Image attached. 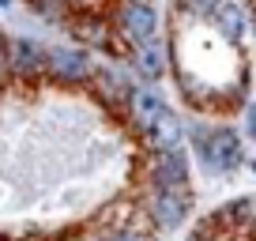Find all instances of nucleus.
I'll return each mask as SVG.
<instances>
[{
  "label": "nucleus",
  "mask_w": 256,
  "mask_h": 241,
  "mask_svg": "<svg viewBox=\"0 0 256 241\" xmlns=\"http://www.w3.org/2000/svg\"><path fill=\"white\" fill-rule=\"evenodd\" d=\"M192 151H196V162L204 166V174L211 177H226L245 162V147H241V136L226 124L218 128H196L192 132Z\"/></svg>",
  "instance_id": "nucleus-1"
},
{
  "label": "nucleus",
  "mask_w": 256,
  "mask_h": 241,
  "mask_svg": "<svg viewBox=\"0 0 256 241\" xmlns=\"http://www.w3.org/2000/svg\"><path fill=\"white\" fill-rule=\"evenodd\" d=\"M144 215L151 222V230H158V234L184 226V218L192 215V188H147Z\"/></svg>",
  "instance_id": "nucleus-2"
},
{
  "label": "nucleus",
  "mask_w": 256,
  "mask_h": 241,
  "mask_svg": "<svg viewBox=\"0 0 256 241\" xmlns=\"http://www.w3.org/2000/svg\"><path fill=\"white\" fill-rule=\"evenodd\" d=\"M113 30L128 42V46H147V42L158 38V16H154L151 4H140V0H120L117 12H113Z\"/></svg>",
  "instance_id": "nucleus-3"
},
{
  "label": "nucleus",
  "mask_w": 256,
  "mask_h": 241,
  "mask_svg": "<svg viewBox=\"0 0 256 241\" xmlns=\"http://www.w3.org/2000/svg\"><path fill=\"white\" fill-rule=\"evenodd\" d=\"M147 188H188V154L181 147L154 151L147 162Z\"/></svg>",
  "instance_id": "nucleus-4"
},
{
  "label": "nucleus",
  "mask_w": 256,
  "mask_h": 241,
  "mask_svg": "<svg viewBox=\"0 0 256 241\" xmlns=\"http://www.w3.org/2000/svg\"><path fill=\"white\" fill-rule=\"evenodd\" d=\"M46 76H53L56 83L76 87V83H87L90 76H94V68H90V60H87L83 49L53 46V49H46Z\"/></svg>",
  "instance_id": "nucleus-5"
},
{
  "label": "nucleus",
  "mask_w": 256,
  "mask_h": 241,
  "mask_svg": "<svg viewBox=\"0 0 256 241\" xmlns=\"http://www.w3.org/2000/svg\"><path fill=\"white\" fill-rule=\"evenodd\" d=\"M140 136H144V147H147L151 154H154V151H170V147H181V140H184V120L177 117L170 106H162V110L147 120L144 128H140Z\"/></svg>",
  "instance_id": "nucleus-6"
},
{
  "label": "nucleus",
  "mask_w": 256,
  "mask_h": 241,
  "mask_svg": "<svg viewBox=\"0 0 256 241\" xmlns=\"http://www.w3.org/2000/svg\"><path fill=\"white\" fill-rule=\"evenodd\" d=\"M8 60H12V76L23 83H34L46 76V49L30 38H8Z\"/></svg>",
  "instance_id": "nucleus-7"
},
{
  "label": "nucleus",
  "mask_w": 256,
  "mask_h": 241,
  "mask_svg": "<svg viewBox=\"0 0 256 241\" xmlns=\"http://www.w3.org/2000/svg\"><path fill=\"white\" fill-rule=\"evenodd\" d=\"M72 30H76V38H80L83 46H94V49H106V53H110V30L113 26L106 23L98 12H76Z\"/></svg>",
  "instance_id": "nucleus-8"
},
{
  "label": "nucleus",
  "mask_w": 256,
  "mask_h": 241,
  "mask_svg": "<svg viewBox=\"0 0 256 241\" xmlns=\"http://www.w3.org/2000/svg\"><path fill=\"white\" fill-rule=\"evenodd\" d=\"M132 68H136L147 83H158L162 76H166V46H162L158 38L147 42V46H136L132 49Z\"/></svg>",
  "instance_id": "nucleus-9"
},
{
  "label": "nucleus",
  "mask_w": 256,
  "mask_h": 241,
  "mask_svg": "<svg viewBox=\"0 0 256 241\" xmlns=\"http://www.w3.org/2000/svg\"><path fill=\"white\" fill-rule=\"evenodd\" d=\"M90 83H94V94L102 98L106 106H113V110L128 106V98H132V90H136V87H128L117 72H110V68H98V72L90 76Z\"/></svg>",
  "instance_id": "nucleus-10"
},
{
  "label": "nucleus",
  "mask_w": 256,
  "mask_h": 241,
  "mask_svg": "<svg viewBox=\"0 0 256 241\" xmlns=\"http://www.w3.org/2000/svg\"><path fill=\"white\" fill-rule=\"evenodd\" d=\"M215 222L230 226V230H248V226H256V196H234L230 204L218 208Z\"/></svg>",
  "instance_id": "nucleus-11"
},
{
  "label": "nucleus",
  "mask_w": 256,
  "mask_h": 241,
  "mask_svg": "<svg viewBox=\"0 0 256 241\" xmlns=\"http://www.w3.org/2000/svg\"><path fill=\"white\" fill-rule=\"evenodd\" d=\"M211 23H215V30L222 34L230 46H238V42L245 38V12H241L234 0H222V8L211 16Z\"/></svg>",
  "instance_id": "nucleus-12"
},
{
  "label": "nucleus",
  "mask_w": 256,
  "mask_h": 241,
  "mask_svg": "<svg viewBox=\"0 0 256 241\" xmlns=\"http://www.w3.org/2000/svg\"><path fill=\"white\" fill-rule=\"evenodd\" d=\"M162 94L154 87H140V90H132V98H128V113H132V124H136V128H144L147 120L154 117V113L162 110Z\"/></svg>",
  "instance_id": "nucleus-13"
},
{
  "label": "nucleus",
  "mask_w": 256,
  "mask_h": 241,
  "mask_svg": "<svg viewBox=\"0 0 256 241\" xmlns=\"http://www.w3.org/2000/svg\"><path fill=\"white\" fill-rule=\"evenodd\" d=\"M177 8L192 19H211L218 8H222V0H177Z\"/></svg>",
  "instance_id": "nucleus-14"
},
{
  "label": "nucleus",
  "mask_w": 256,
  "mask_h": 241,
  "mask_svg": "<svg viewBox=\"0 0 256 241\" xmlns=\"http://www.w3.org/2000/svg\"><path fill=\"white\" fill-rule=\"evenodd\" d=\"M30 8L46 19H64L68 16V0H30Z\"/></svg>",
  "instance_id": "nucleus-15"
},
{
  "label": "nucleus",
  "mask_w": 256,
  "mask_h": 241,
  "mask_svg": "<svg viewBox=\"0 0 256 241\" xmlns=\"http://www.w3.org/2000/svg\"><path fill=\"white\" fill-rule=\"evenodd\" d=\"M12 80V60H8V38L0 34V87Z\"/></svg>",
  "instance_id": "nucleus-16"
},
{
  "label": "nucleus",
  "mask_w": 256,
  "mask_h": 241,
  "mask_svg": "<svg viewBox=\"0 0 256 241\" xmlns=\"http://www.w3.org/2000/svg\"><path fill=\"white\" fill-rule=\"evenodd\" d=\"M106 241H147L140 230H132V226H120V230H113V234H106Z\"/></svg>",
  "instance_id": "nucleus-17"
},
{
  "label": "nucleus",
  "mask_w": 256,
  "mask_h": 241,
  "mask_svg": "<svg viewBox=\"0 0 256 241\" xmlns=\"http://www.w3.org/2000/svg\"><path fill=\"white\" fill-rule=\"evenodd\" d=\"M245 132H248V140L256 144V102L245 106Z\"/></svg>",
  "instance_id": "nucleus-18"
},
{
  "label": "nucleus",
  "mask_w": 256,
  "mask_h": 241,
  "mask_svg": "<svg viewBox=\"0 0 256 241\" xmlns=\"http://www.w3.org/2000/svg\"><path fill=\"white\" fill-rule=\"evenodd\" d=\"M188 241H208V238H204V234H196V238H188Z\"/></svg>",
  "instance_id": "nucleus-19"
},
{
  "label": "nucleus",
  "mask_w": 256,
  "mask_h": 241,
  "mask_svg": "<svg viewBox=\"0 0 256 241\" xmlns=\"http://www.w3.org/2000/svg\"><path fill=\"white\" fill-rule=\"evenodd\" d=\"M4 4H12V0H0V8H4Z\"/></svg>",
  "instance_id": "nucleus-20"
},
{
  "label": "nucleus",
  "mask_w": 256,
  "mask_h": 241,
  "mask_svg": "<svg viewBox=\"0 0 256 241\" xmlns=\"http://www.w3.org/2000/svg\"><path fill=\"white\" fill-rule=\"evenodd\" d=\"M248 170H252V174H256V162H252V166H248Z\"/></svg>",
  "instance_id": "nucleus-21"
},
{
  "label": "nucleus",
  "mask_w": 256,
  "mask_h": 241,
  "mask_svg": "<svg viewBox=\"0 0 256 241\" xmlns=\"http://www.w3.org/2000/svg\"><path fill=\"white\" fill-rule=\"evenodd\" d=\"M140 4H147V0H140Z\"/></svg>",
  "instance_id": "nucleus-22"
},
{
  "label": "nucleus",
  "mask_w": 256,
  "mask_h": 241,
  "mask_svg": "<svg viewBox=\"0 0 256 241\" xmlns=\"http://www.w3.org/2000/svg\"><path fill=\"white\" fill-rule=\"evenodd\" d=\"M0 241H4V238H0Z\"/></svg>",
  "instance_id": "nucleus-23"
}]
</instances>
